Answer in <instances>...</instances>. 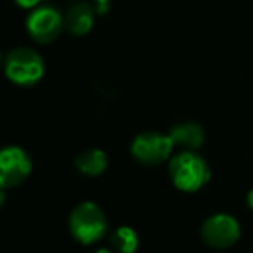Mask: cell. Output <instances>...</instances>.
I'll use <instances>...</instances> for the list:
<instances>
[{"instance_id": "obj_5", "label": "cell", "mask_w": 253, "mask_h": 253, "mask_svg": "<svg viewBox=\"0 0 253 253\" xmlns=\"http://www.w3.org/2000/svg\"><path fill=\"white\" fill-rule=\"evenodd\" d=\"M173 146H175V142L172 141L170 134H160V132L149 130L139 134L132 141L130 153L139 163L160 165L170 158Z\"/></svg>"}, {"instance_id": "obj_14", "label": "cell", "mask_w": 253, "mask_h": 253, "mask_svg": "<svg viewBox=\"0 0 253 253\" xmlns=\"http://www.w3.org/2000/svg\"><path fill=\"white\" fill-rule=\"evenodd\" d=\"M246 205L253 210V189L248 191V194H246Z\"/></svg>"}, {"instance_id": "obj_8", "label": "cell", "mask_w": 253, "mask_h": 253, "mask_svg": "<svg viewBox=\"0 0 253 253\" xmlns=\"http://www.w3.org/2000/svg\"><path fill=\"white\" fill-rule=\"evenodd\" d=\"M97 9L90 2L78 0L68 7L64 14V30L71 33L73 37H84L94 28Z\"/></svg>"}, {"instance_id": "obj_7", "label": "cell", "mask_w": 253, "mask_h": 253, "mask_svg": "<svg viewBox=\"0 0 253 253\" xmlns=\"http://www.w3.org/2000/svg\"><path fill=\"white\" fill-rule=\"evenodd\" d=\"M239 234V222L229 213H215L201 225V238L208 246L213 248H229L238 241Z\"/></svg>"}, {"instance_id": "obj_3", "label": "cell", "mask_w": 253, "mask_h": 253, "mask_svg": "<svg viewBox=\"0 0 253 253\" xmlns=\"http://www.w3.org/2000/svg\"><path fill=\"white\" fill-rule=\"evenodd\" d=\"M70 231L82 245H92L108 232V218L101 207L92 201L77 205L70 215Z\"/></svg>"}, {"instance_id": "obj_2", "label": "cell", "mask_w": 253, "mask_h": 253, "mask_svg": "<svg viewBox=\"0 0 253 253\" xmlns=\"http://www.w3.org/2000/svg\"><path fill=\"white\" fill-rule=\"evenodd\" d=\"M5 77L19 87H32L42 80L45 64L37 50L30 47H16L5 54L4 59Z\"/></svg>"}, {"instance_id": "obj_6", "label": "cell", "mask_w": 253, "mask_h": 253, "mask_svg": "<svg viewBox=\"0 0 253 253\" xmlns=\"http://www.w3.org/2000/svg\"><path fill=\"white\" fill-rule=\"evenodd\" d=\"M32 173L30 155L19 146H7L0 153V184L2 189L23 184Z\"/></svg>"}, {"instance_id": "obj_11", "label": "cell", "mask_w": 253, "mask_h": 253, "mask_svg": "<svg viewBox=\"0 0 253 253\" xmlns=\"http://www.w3.org/2000/svg\"><path fill=\"white\" fill-rule=\"evenodd\" d=\"M111 245L118 253H135V250L139 248V234L135 229L122 225L113 231Z\"/></svg>"}, {"instance_id": "obj_15", "label": "cell", "mask_w": 253, "mask_h": 253, "mask_svg": "<svg viewBox=\"0 0 253 253\" xmlns=\"http://www.w3.org/2000/svg\"><path fill=\"white\" fill-rule=\"evenodd\" d=\"M95 253H111V252H109L108 248H99V250H97V252H95Z\"/></svg>"}, {"instance_id": "obj_4", "label": "cell", "mask_w": 253, "mask_h": 253, "mask_svg": "<svg viewBox=\"0 0 253 253\" xmlns=\"http://www.w3.org/2000/svg\"><path fill=\"white\" fill-rule=\"evenodd\" d=\"M26 32L37 43H50L64 30V16L54 5L43 4L28 11L26 16Z\"/></svg>"}, {"instance_id": "obj_9", "label": "cell", "mask_w": 253, "mask_h": 253, "mask_svg": "<svg viewBox=\"0 0 253 253\" xmlns=\"http://www.w3.org/2000/svg\"><path fill=\"white\" fill-rule=\"evenodd\" d=\"M170 137L175 144L182 146L187 151H196L203 146L205 142V130L203 126L193 122L179 123V125L172 126L170 130Z\"/></svg>"}, {"instance_id": "obj_1", "label": "cell", "mask_w": 253, "mask_h": 253, "mask_svg": "<svg viewBox=\"0 0 253 253\" xmlns=\"http://www.w3.org/2000/svg\"><path fill=\"white\" fill-rule=\"evenodd\" d=\"M169 173L173 186L184 193H196L210 180V167L194 151H182L170 160Z\"/></svg>"}, {"instance_id": "obj_10", "label": "cell", "mask_w": 253, "mask_h": 253, "mask_svg": "<svg viewBox=\"0 0 253 253\" xmlns=\"http://www.w3.org/2000/svg\"><path fill=\"white\" fill-rule=\"evenodd\" d=\"M75 165L78 172H82L84 175L97 177L108 169V155L102 149H87L75 158Z\"/></svg>"}, {"instance_id": "obj_13", "label": "cell", "mask_w": 253, "mask_h": 253, "mask_svg": "<svg viewBox=\"0 0 253 253\" xmlns=\"http://www.w3.org/2000/svg\"><path fill=\"white\" fill-rule=\"evenodd\" d=\"M113 0H92V4L97 9V14H106Z\"/></svg>"}, {"instance_id": "obj_12", "label": "cell", "mask_w": 253, "mask_h": 253, "mask_svg": "<svg viewBox=\"0 0 253 253\" xmlns=\"http://www.w3.org/2000/svg\"><path fill=\"white\" fill-rule=\"evenodd\" d=\"M14 2H16V5H18V7L26 9V11H33V9L47 4L49 0H14Z\"/></svg>"}]
</instances>
